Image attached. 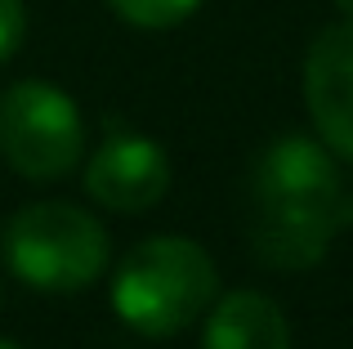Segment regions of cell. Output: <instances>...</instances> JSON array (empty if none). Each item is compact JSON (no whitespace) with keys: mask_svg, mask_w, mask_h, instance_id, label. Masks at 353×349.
I'll return each instance as SVG.
<instances>
[{"mask_svg":"<svg viewBox=\"0 0 353 349\" xmlns=\"http://www.w3.org/2000/svg\"><path fill=\"white\" fill-rule=\"evenodd\" d=\"M5 269L36 291H81L103 278L108 233L72 201H32L0 233Z\"/></svg>","mask_w":353,"mask_h":349,"instance_id":"obj_3","label":"cell"},{"mask_svg":"<svg viewBox=\"0 0 353 349\" xmlns=\"http://www.w3.org/2000/svg\"><path fill=\"white\" fill-rule=\"evenodd\" d=\"M170 188V157L148 134H108L85 166V192L117 215L152 210Z\"/></svg>","mask_w":353,"mask_h":349,"instance_id":"obj_6","label":"cell"},{"mask_svg":"<svg viewBox=\"0 0 353 349\" xmlns=\"http://www.w3.org/2000/svg\"><path fill=\"white\" fill-rule=\"evenodd\" d=\"M353 224V197L327 143L282 134L250 170V246L268 269H313Z\"/></svg>","mask_w":353,"mask_h":349,"instance_id":"obj_1","label":"cell"},{"mask_svg":"<svg viewBox=\"0 0 353 349\" xmlns=\"http://www.w3.org/2000/svg\"><path fill=\"white\" fill-rule=\"evenodd\" d=\"M85 152V121L54 81H14L0 94V157L23 179H63Z\"/></svg>","mask_w":353,"mask_h":349,"instance_id":"obj_4","label":"cell"},{"mask_svg":"<svg viewBox=\"0 0 353 349\" xmlns=\"http://www.w3.org/2000/svg\"><path fill=\"white\" fill-rule=\"evenodd\" d=\"M0 296H5V291H0Z\"/></svg>","mask_w":353,"mask_h":349,"instance_id":"obj_12","label":"cell"},{"mask_svg":"<svg viewBox=\"0 0 353 349\" xmlns=\"http://www.w3.org/2000/svg\"><path fill=\"white\" fill-rule=\"evenodd\" d=\"M0 349H18V345H9V341H0Z\"/></svg>","mask_w":353,"mask_h":349,"instance_id":"obj_11","label":"cell"},{"mask_svg":"<svg viewBox=\"0 0 353 349\" xmlns=\"http://www.w3.org/2000/svg\"><path fill=\"white\" fill-rule=\"evenodd\" d=\"M304 108L318 139L336 157L353 161V18L313 36L304 54Z\"/></svg>","mask_w":353,"mask_h":349,"instance_id":"obj_5","label":"cell"},{"mask_svg":"<svg viewBox=\"0 0 353 349\" xmlns=\"http://www.w3.org/2000/svg\"><path fill=\"white\" fill-rule=\"evenodd\" d=\"M219 296L215 260L188 237H148L121 260L112 278V309L130 332L165 341L188 332Z\"/></svg>","mask_w":353,"mask_h":349,"instance_id":"obj_2","label":"cell"},{"mask_svg":"<svg viewBox=\"0 0 353 349\" xmlns=\"http://www.w3.org/2000/svg\"><path fill=\"white\" fill-rule=\"evenodd\" d=\"M336 9H340L345 18H353V0H336Z\"/></svg>","mask_w":353,"mask_h":349,"instance_id":"obj_10","label":"cell"},{"mask_svg":"<svg viewBox=\"0 0 353 349\" xmlns=\"http://www.w3.org/2000/svg\"><path fill=\"white\" fill-rule=\"evenodd\" d=\"M201 349H291V327L264 291H228L206 309Z\"/></svg>","mask_w":353,"mask_h":349,"instance_id":"obj_7","label":"cell"},{"mask_svg":"<svg viewBox=\"0 0 353 349\" xmlns=\"http://www.w3.org/2000/svg\"><path fill=\"white\" fill-rule=\"evenodd\" d=\"M27 36V5L23 0H0V68L18 54Z\"/></svg>","mask_w":353,"mask_h":349,"instance_id":"obj_9","label":"cell"},{"mask_svg":"<svg viewBox=\"0 0 353 349\" xmlns=\"http://www.w3.org/2000/svg\"><path fill=\"white\" fill-rule=\"evenodd\" d=\"M117 9V18H125L130 27H143V32H165V27H179L183 18H192L201 9V0H108Z\"/></svg>","mask_w":353,"mask_h":349,"instance_id":"obj_8","label":"cell"}]
</instances>
